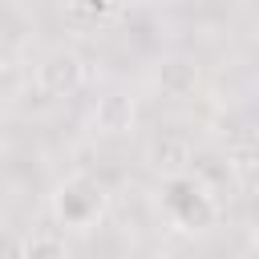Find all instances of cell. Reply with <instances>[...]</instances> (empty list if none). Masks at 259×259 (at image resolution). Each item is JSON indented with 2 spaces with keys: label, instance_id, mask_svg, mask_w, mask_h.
<instances>
[{
  "label": "cell",
  "instance_id": "1",
  "mask_svg": "<svg viewBox=\"0 0 259 259\" xmlns=\"http://www.w3.org/2000/svg\"><path fill=\"white\" fill-rule=\"evenodd\" d=\"M206 186L198 182V178H190V174H182V178H170V186H166V206H170V214L182 223V227H206L210 219H214V202H210V194H202Z\"/></svg>",
  "mask_w": 259,
  "mask_h": 259
},
{
  "label": "cell",
  "instance_id": "2",
  "mask_svg": "<svg viewBox=\"0 0 259 259\" xmlns=\"http://www.w3.org/2000/svg\"><path fill=\"white\" fill-rule=\"evenodd\" d=\"M81 81H85V65H81V57L69 53V49H57V53H49V57L36 65V85H40L49 97H73V93L81 89Z\"/></svg>",
  "mask_w": 259,
  "mask_h": 259
},
{
  "label": "cell",
  "instance_id": "3",
  "mask_svg": "<svg viewBox=\"0 0 259 259\" xmlns=\"http://www.w3.org/2000/svg\"><path fill=\"white\" fill-rule=\"evenodd\" d=\"M53 206H57L61 223H69V227H89V223L101 214V206H105V194H101L93 182H85V178H73V182H65V186L57 190Z\"/></svg>",
  "mask_w": 259,
  "mask_h": 259
},
{
  "label": "cell",
  "instance_id": "4",
  "mask_svg": "<svg viewBox=\"0 0 259 259\" xmlns=\"http://www.w3.org/2000/svg\"><path fill=\"white\" fill-rule=\"evenodd\" d=\"M146 166L170 182V178L190 174V166H194V150H190V142L178 138V134H158V138L150 142V150H146Z\"/></svg>",
  "mask_w": 259,
  "mask_h": 259
},
{
  "label": "cell",
  "instance_id": "5",
  "mask_svg": "<svg viewBox=\"0 0 259 259\" xmlns=\"http://www.w3.org/2000/svg\"><path fill=\"white\" fill-rule=\"evenodd\" d=\"M93 130L97 134H105V138H113V134H125V130H134V121H138V101L130 97V93H121V89H113V93H105V97H97V105H93Z\"/></svg>",
  "mask_w": 259,
  "mask_h": 259
},
{
  "label": "cell",
  "instance_id": "6",
  "mask_svg": "<svg viewBox=\"0 0 259 259\" xmlns=\"http://www.w3.org/2000/svg\"><path fill=\"white\" fill-rule=\"evenodd\" d=\"M154 81L166 97H190L198 89V65L190 57H162L154 69Z\"/></svg>",
  "mask_w": 259,
  "mask_h": 259
},
{
  "label": "cell",
  "instance_id": "7",
  "mask_svg": "<svg viewBox=\"0 0 259 259\" xmlns=\"http://www.w3.org/2000/svg\"><path fill=\"white\" fill-rule=\"evenodd\" d=\"M194 178L202 182V186H214V182H227L231 174H235V166H231V158L223 162V158H210V154H194Z\"/></svg>",
  "mask_w": 259,
  "mask_h": 259
},
{
  "label": "cell",
  "instance_id": "8",
  "mask_svg": "<svg viewBox=\"0 0 259 259\" xmlns=\"http://www.w3.org/2000/svg\"><path fill=\"white\" fill-rule=\"evenodd\" d=\"M28 259H69V247L57 235H32L28 239Z\"/></svg>",
  "mask_w": 259,
  "mask_h": 259
},
{
  "label": "cell",
  "instance_id": "9",
  "mask_svg": "<svg viewBox=\"0 0 259 259\" xmlns=\"http://www.w3.org/2000/svg\"><path fill=\"white\" fill-rule=\"evenodd\" d=\"M69 8L77 12V16H85V20H109L113 16V0H69Z\"/></svg>",
  "mask_w": 259,
  "mask_h": 259
},
{
  "label": "cell",
  "instance_id": "10",
  "mask_svg": "<svg viewBox=\"0 0 259 259\" xmlns=\"http://www.w3.org/2000/svg\"><path fill=\"white\" fill-rule=\"evenodd\" d=\"M231 166H235V174H255V170H259V154H255V150H239V154L231 158Z\"/></svg>",
  "mask_w": 259,
  "mask_h": 259
},
{
  "label": "cell",
  "instance_id": "11",
  "mask_svg": "<svg viewBox=\"0 0 259 259\" xmlns=\"http://www.w3.org/2000/svg\"><path fill=\"white\" fill-rule=\"evenodd\" d=\"M4 259H28V239L20 243L16 235H8L4 239Z\"/></svg>",
  "mask_w": 259,
  "mask_h": 259
},
{
  "label": "cell",
  "instance_id": "12",
  "mask_svg": "<svg viewBox=\"0 0 259 259\" xmlns=\"http://www.w3.org/2000/svg\"><path fill=\"white\" fill-rule=\"evenodd\" d=\"M142 259H174V255H166V251H154V255H142Z\"/></svg>",
  "mask_w": 259,
  "mask_h": 259
}]
</instances>
